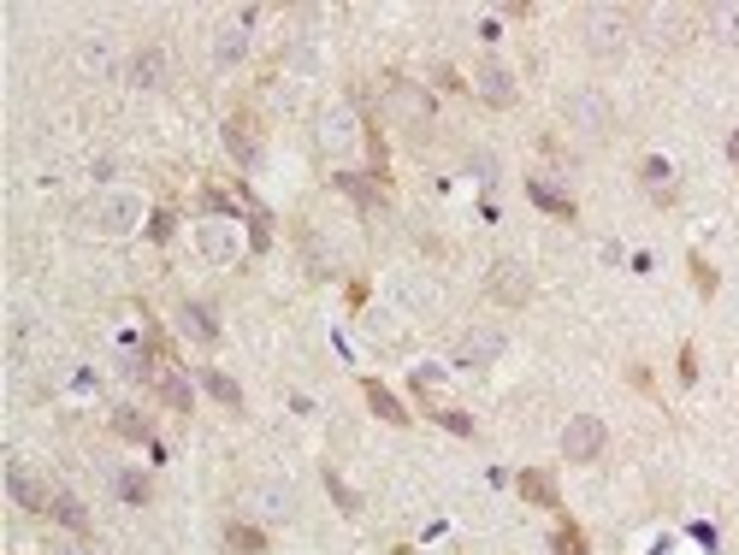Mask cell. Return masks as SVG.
<instances>
[{"mask_svg":"<svg viewBox=\"0 0 739 555\" xmlns=\"http://www.w3.org/2000/svg\"><path fill=\"white\" fill-rule=\"evenodd\" d=\"M527 195H533V207L556 213V219H574V213H580V201H574V195H562V189L544 184V178H527Z\"/></svg>","mask_w":739,"mask_h":555,"instance_id":"cell-12","label":"cell"},{"mask_svg":"<svg viewBox=\"0 0 739 555\" xmlns=\"http://www.w3.org/2000/svg\"><path fill=\"white\" fill-rule=\"evenodd\" d=\"M692 378H698V349L680 343V384H692Z\"/></svg>","mask_w":739,"mask_h":555,"instance_id":"cell-32","label":"cell"},{"mask_svg":"<svg viewBox=\"0 0 739 555\" xmlns=\"http://www.w3.org/2000/svg\"><path fill=\"white\" fill-rule=\"evenodd\" d=\"M160 71H166V60H160L154 48H142V54H136V65H131V77L142 83V89H148V83H160Z\"/></svg>","mask_w":739,"mask_h":555,"instance_id":"cell-28","label":"cell"},{"mask_svg":"<svg viewBox=\"0 0 739 555\" xmlns=\"http://www.w3.org/2000/svg\"><path fill=\"white\" fill-rule=\"evenodd\" d=\"M473 89H479L485 107H515V71H509V65L485 60L479 71H473Z\"/></svg>","mask_w":739,"mask_h":555,"instance_id":"cell-5","label":"cell"},{"mask_svg":"<svg viewBox=\"0 0 739 555\" xmlns=\"http://www.w3.org/2000/svg\"><path fill=\"white\" fill-rule=\"evenodd\" d=\"M568 119L580 124L586 136H609V130H615V107H609L604 95H592V89H586V95H574V101H568Z\"/></svg>","mask_w":739,"mask_h":555,"instance_id":"cell-6","label":"cell"},{"mask_svg":"<svg viewBox=\"0 0 739 555\" xmlns=\"http://www.w3.org/2000/svg\"><path fill=\"white\" fill-rule=\"evenodd\" d=\"M6 491H12V502H18L24 514H48V508H54V496H48V485H42V479H30V473H24L18 461L6 467Z\"/></svg>","mask_w":739,"mask_h":555,"instance_id":"cell-7","label":"cell"},{"mask_svg":"<svg viewBox=\"0 0 739 555\" xmlns=\"http://www.w3.org/2000/svg\"><path fill=\"white\" fill-rule=\"evenodd\" d=\"M361 396H367V408H373L385 426H408V420H414V414H403V402H397V396H391L379 378H367V384H361Z\"/></svg>","mask_w":739,"mask_h":555,"instance_id":"cell-11","label":"cell"},{"mask_svg":"<svg viewBox=\"0 0 739 555\" xmlns=\"http://www.w3.org/2000/svg\"><path fill=\"white\" fill-rule=\"evenodd\" d=\"M686 272H692V284H698V296H716V284H722V278H716V266H710L704 254H692V260H686Z\"/></svg>","mask_w":739,"mask_h":555,"instance_id":"cell-27","label":"cell"},{"mask_svg":"<svg viewBox=\"0 0 739 555\" xmlns=\"http://www.w3.org/2000/svg\"><path fill=\"white\" fill-rule=\"evenodd\" d=\"M580 30H586V48H592L598 60H615V54L627 48V12H621V6H586Z\"/></svg>","mask_w":739,"mask_h":555,"instance_id":"cell-2","label":"cell"},{"mask_svg":"<svg viewBox=\"0 0 739 555\" xmlns=\"http://www.w3.org/2000/svg\"><path fill=\"white\" fill-rule=\"evenodd\" d=\"M225 148H231V160H237V166H255V160H261V130H255L249 113L225 119Z\"/></svg>","mask_w":739,"mask_h":555,"instance_id":"cell-8","label":"cell"},{"mask_svg":"<svg viewBox=\"0 0 739 555\" xmlns=\"http://www.w3.org/2000/svg\"><path fill=\"white\" fill-rule=\"evenodd\" d=\"M645 18H651V30H657V42H663V48H680V42H686V18H680V12H669V6H651Z\"/></svg>","mask_w":739,"mask_h":555,"instance_id":"cell-17","label":"cell"},{"mask_svg":"<svg viewBox=\"0 0 739 555\" xmlns=\"http://www.w3.org/2000/svg\"><path fill=\"white\" fill-rule=\"evenodd\" d=\"M48 555H89L77 538H60V544H48Z\"/></svg>","mask_w":739,"mask_h":555,"instance_id":"cell-35","label":"cell"},{"mask_svg":"<svg viewBox=\"0 0 739 555\" xmlns=\"http://www.w3.org/2000/svg\"><path fill=\"white\" fill-rule=\"evenodd\" d=\"M202 248H207V254H213V260H231V237H225L219 225H213V231H207V237H202Z\"/></svg>","mask_w":739,"mask_h":555,"instance_id":"cell-31","label":"cell"},{"mask_svg":"<svg viewBox=\"0 0 739 555\" xmlns=\"http://www.w3.org/2000/svg\"><path fill=\"white\" fill-rule=\"evenodd\" d=\"M119 491L131 496V502H148V479H136V473H125V479H119Z\"/></svg>","mask_w":739,"mask_h":555,"instance_id":"cell-34","label":"cell"},{"mask_svg":"<svg viewBox=\"0 0 739 555\" xmlns=\"http://www.w3.org/2000/svg\"><path fill=\"white\" fill-rule=\"evenodd\" d=\"M184 331H190V337H202V343L219 337V325H213V313H207L202 302H190V308H184Z\"/></svg>","mask_w":739,"mask_h":555,"instance_id":"cell-26","label":"cell"},{"mask_svg":"<svg viewBox=\"0 0 739 555\" xmlns=\"http://www.w3.org/2000/svg\"><path fill=\"white\" fill-rule=\"evenodd\" d=\"M503 355V331H491V325H479V331H468L462 343H456V361L462 367H491Z\"/></svg>","mask_w":739,"mask_h":555,"instance_id":"cell-9","label":"cell"},{"mask_svg":"<svg viewBox=\"0 0 739 555\" xmlns=\"http://www.w3.org/2000/svg\"><path fill=\"white\" fill-rule=\"evenodd\" d=\"M728 160H734V166H739V130H734V136H728Z\"/></svg>","mask_w":739,"mask_h":555,"instance_id":"cell-36","label":"cell"},{"mask_svg":"<svg viewBox=\"0 0 739 555\" xmlns=\"http://www.w3.org/2000/svg\"><path fill=\"white\" fill-rule=\"evenodd\" d=\"M385 107H391V119L403 124L414 142H426L432 136V95L420 89V83H408V77H391V89H385Z\"/></svg>","mask_w":739,"mask_h":555,"instance_id":"cell-1","label":"cell"},{"mask_svg":"<svg viewBox=\"0 0 739 555\" xmlns=\"http://www.w3.org/2000/svg\"><path fill=\"white\" fill-rule=\"evenodd\" d=\"M48 514H54V520H60V526H66V532H77V538H89V508H83V502H77V496H54V508H48Z\"/></svg>","mask_w":739,"mask_h":555,"instance_id":"cell-18","label":"cell"},{"mask_svg":"<svg viewBox=\"0 0 739 555\" xmlns=\"http://www.w3.org/2000/svg\"><path fill=\"white\" fill-rule=\"evenodd\" d=\"M604 443H609L604 420H598V414H580V420H568V432H562V455H568V461H598Z\"/></svg>","mask_w":739,"mask_h":555,"instance_id":"cell-4","label":"cell"},{"mask_svg":"<svg viewBox=\"0 0 739 555\" xmlns=\"http://www.w3.org/2000/svg\"><path fill=\"white\" fill-rule=\"evenodd\" d=\"M326 491H332V502L343 508V514H361V496L349 491V485H343V473H332V467H326Z\"/></svg>","mask_w":739,"mask_h":555,"instance_id":"cell-29","label":"cell"},{"mask_svg":"<svg viewBox=\"0 0 739 555\" xmlns=\"http://www.w3.org/2000/svg\"><path fill=\"white\" fill-rule=\"evenodd\" d=\"M332 184H337V189H349V195H355L361 207H379V189H385V184H367V178H355V172H337Z\"/></svg>","mask_w":739,"mask_h":555,"instance_id":"cell-25","label":"cell"},{"mask_svg":"<svg viewBox=\"0 0 739 555\" xmlns=\"http://www.w3.org/2000/svg\"><path fill=\"white\" fill-rule=\"evenodd\" d=\"M485 290H491L503 308H527V302H533V278H527L521 260H497V266L485 272Z\"/></svg>","mask_w":739,"mask_h":555,"instance_id":"cell-3","label":"cell"},{"mask_svg":"<svg viewBox=\"0 0 739 555\" xmlns=\"http://www.w3.org/2000/svg\"><path fill=\"white\" fill-rule=\"evenodd\" d=\"M639 178H645V195H651L657 207H669V201H674V172H669V160H657V154H651V160L639 166Z\"/></svg>","mask_w":739,"mask_h":555,"instance_id":"cell-13","label":"cell"},{"mask_svg":"<svg viewBox=\"0 0 739 555\" xmlns=\"http://www.w3.org/2000/svg\"><path fill=\"white\" fill-rule=\"evenodd\" d=\"M550 550H556V555H592V544H586V532H580L574 520H562V526H556V538H550Z\"/></svg>","mask_w":739,"mask_h":555,"instance_id":"cell-23","label":"cell"},{"mask_svg":"<svg viewBox=\"0 0 739 555\" xmlns=\"http://www.w3.org/2000/svg\"><path fill=\"white\" fill-rule=\"evenodd\" d=\"M710 36H716V42H739V6L734 0L710 6Z\"/></svg>","mask_w":739,"mask_h":555,"instance_id":"cell-22","label":"cell"},{"mask_svg":"<svg viewBox=\"0 0 739 555\" xmlns=\"http://www.w3.org/2000/svg\"><path fill=\"white\" fill-rule=\"evenodd\" d=\"M249 24H255V12H243L237 24H225V30H219V65L243 60V48H249V36H243V30H249Z\"/></svg>","mask_w":739,"mask_h":555,"instance_id":"cell-19","label":"cell"},{"mask_svg":"<svg viewBox=\"0 0 739 555\" xmlns=\"http://www.w3.org/2000/svg\"><path fill=\"white\" fill-rule=\"evenodd\" d=\"M249 502H255L261 514H272V520H284V514L296 508V496L284 491V485H255V491H249Z\"/></svg>","mask_w":739,"mask_h":555,"instance_id":"cell-20","label":"cell"},{"mask_svg":"<svg viewBox=\"0 0 739 555\" xmlns=\"http://www.w3.org/2000/svg\"><path fill=\"white\" fill-rule=\"evenodd\" d=\"M113 432L125 437V443H154V420H148L142 408H119V414H113Z\"/></svg>","mask_w":739,"mask_h":555,"instance_id":"cell-15","label":"cell"},{"mask_svg":"<svg viewBox=\"0 0 739 555\" xmlns=\"http://www.w3.org/2000/svg\"><path fill=\"white\" fill-rule=\"evenodd\" d=\"M202 384L213 390V396H219V402H225V408H231V414L243 408V390H237V378H225V372H213V367H207V372H202Z\"/></svg>","mask_w":739,"mask_h":555,"instance_id":"cell-24","label":"cell"},{"mask_svg":"<svg viewBox=\"0 0 739 555\" xmlns=\"http://www.w3.org/2000/svg\"><path fill=\"white\" fill-rule=\"evenodd\" d=\"M154 396L172 408V414H190V384L178 372H154Z\"/></svg>","mask_w":739,"mask_h":555,"instance_id":"cell-16","label":"cell"},{"mask_svg":"<svg viewBox=\"0 0 739 555\" xmlns=\"http://www.w3.org/2000/svg\"><path fill=\"white\" fill-rule=\"evenodd\" d=\"M148 237H154V243H166V237H172V213H166V207L148 219Z\"/></svg>","mask_w":739,"mask_h":555,"instance_id":"cell-33","label":"cell"},{"mask_svg":"<svg viewBox=\"0 0 739 555\" xmlns=\"http://www.w3.org/2000/svg\"><path fill=\"white\" fill-rule=\"evenodd\" d=\"M225 550L231 555H261L267 550V532L249 526V520H231V526H225Z\"/></svg>","mask_w":739,"mask_h":555,"instance_id":"cell-14","label":"cell"},{"mask_svg":"<svg viewBox=\"0 0 739 555\" xmlns=\"http://www.w3.org/2000/svg\"><path fill=\"white\" fill-rule=\"evenodd\" d=\"M432 420H438V426H450V432H462V437L473 432V420H468V414H456V408H432Z\"/></svg>","mask_w":739,"mask_h":555,"instance_id":"cell-30","label":"cell"},{"mask_svg":"<svg viewBox=\"0 0 739 555\" xmlns=\"http://www.w3.org/2000/svg\"><path fill=\"white\" fill-rule=\"evenodd\" d=\"M349 136H355L349 113H326V119H320V148H326V154H332V148H349Z\"/></svg>","mask_w":739,"mask_h":555,"instance_id":"cell-21","label":"cell"},{"mask_svg":"<svg viewBox=\"0 0 739 555\" xmlns=\"http://www.w3.org/2000/svg\"><path fill=\"white\" fill-rule=\"evenodd\" d=\"M515 491L527 496L533 508H550V514H562V491H556V479H550V473H538V467H527V473L515 479Z\"/></svg>","mask_w":739,"mask_h":555,"instance_id":"cell-10","label":"cell"}]
</instances>
